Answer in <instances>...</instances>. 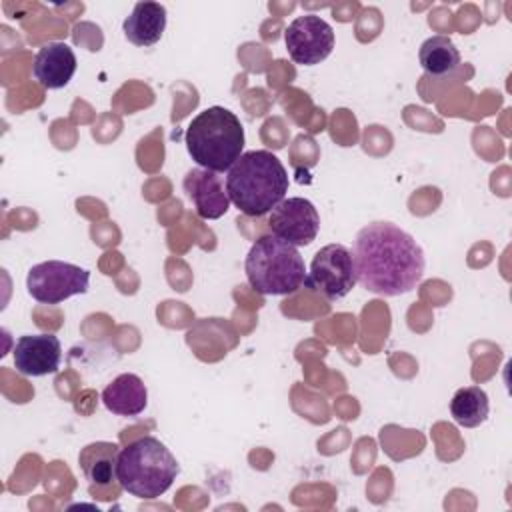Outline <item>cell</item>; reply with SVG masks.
Returning <instances> with one entry per match:
<instances>
[{"label":"cell","mask_w":512,"mask_h":512,"mask_svg":"<svg viewBox=\"0 0 512 512\" xmlns=\"http://www.w3.org/2000/svg\"><path fill=\"white\" fill-rule=\"evenodd\" d=\"M356 282L380 296L406 294L422 280L424 252L420 244L392 222L364 226L352 246Z\"/></svg>","instance_id":"1"},{"label":"cell","mask_w":512,"mask_h":512,"mask_svg":"<svg viewBox=\"0 0 512 512\" xmlns=\"http://www.w3.org/2000/svg\"><path fill=\"white\" fill-rule=\"evenodd\" d=\"M186 150L204 170L228 172L242 156L244 126L240 118L224 106L202 110L186 128Z\"/></svg>","instance_id":"3"},{"label":"cell","mask_w":512,"mask_h":512,"mask_svg":"<svg viewBox=\"0 0 512 512\" xmlns=\"http://www.w3.org/2000/svg\"><path fill=\"white\" fill-rule=\"evenodd\" d=\"M418 60L426 74L446 76V74H452L460 66V52L448 36L436 34L422 42Z\"/></svg>","instance_id":"16"},{"label":"cell","mask_w":512,"mask_h":512,"mask_svg":"<svg viewBox=\"0 0 512 512\" xmlns=\"http://www.w3.org/2000/svg\"><path fill=\"white\" fill-rule=\"evenodd\" d=\"M102 402L116 416H138L148 404V390L140 376L126 372L104 388Z\"/></svg>","instance_id":"13"},{"label":"cell","mask_w":512,"mask_h":512,"mask_svg":"<svg viewBox=\"0 0 512 512\" xmlns=\"http://www.w3.org/2000/svg\"><path fill=\"white\" fill-rule=\"evenodd\" d=\"M118 444L114 442H92L84 446L78 454V464L88 482L98 486H108L116 480V462H118Z\"/></svg>","instance_id":"15"},{"label":"cell","mask_w":512,"mask_h":512,"mask_svg":"<svg viewBox=\"0 0 512 512\" xmlns=\"http://www.w3.org/2000/svg\"><path fill=\"white\" fill-rule=\"evenodd\" d=\"M62 346L54 334H26L16 340L14 366L22 376H46L58 372Z\"/></svg>","instance_id":"10"},{"label":"cell","mask_w":512,"mask_h":512,"mask_svg":"<svg viewBox=\"0 0 512 512\" xmlns=\"http://www.w3.org/2000/svg\"><path fill=\"white\" fill-rule=\"evenodd\" d=\"M90 272L70 262L48 260L34 264L26 276L28 294L42 304H60L88 290Z\"/></svg>","instance_id":"7"},{"label":"cell","mask_w":512,"mask_h":512,"mask_svg":"<svg viewBox=\"0 0 512 512\" xmlns=\"http://www.w3.org/2000/svg\"><path fill=\"white\" fill-rule=\"evenodd\" d=\"M244 272L248 284L264 296L294 294L306 280V266L298 248L274 234H264L250 246Z\"/></svg>","instance_id":"5"},{"label":"cell","mask_w":512,"mask_h":512,"mask_svg":"<svg viewBox=\"0 0 512 512\" xmlns=\"http://www.w3.org/2000/svg\"><path fill=\"white\" fill-rule=\"evenodd\" d=\"M230 202L246 216H264L288 192V172L270 150H250L232 164L226 176Z\"/></svg>","instance_id":"2"},{"label":"cell","mask_w":512,"mask_h":512,"mask_svg":"<svg viewBox=\"0 0 512 512\" xmlns=\"http://www.w3.org/2000/svg\"><path fill=\"white\" fill-rule=\"evenodd\" d=\"M268 228L292 246H308L318 236L320 216L310 200L284 198L268 212Z\"/></svg>","instance_id":"9"},{"label":"cell","mask_w":512,"mask_h":512,"mask_svg":"<svg viewBox=\"0 0 512 512\" xmlns=\"http://www.w3.org/2000/svg\"><path fill=\"white\" fill-rule=\"evenodd\" d=\"M356 284V272L352 262V252L344 244H326L322 246L306 272L304 286L326 298L338 300L344 298Z\"/></svg>","instance_id":"6"},{"label":"cell","mask_w":512,"mask_h":512,"mask_svg":"<svg viewBox=\"0 0 512 512\" xmlns=\"http://www.w3.org/2000/svg\"><path fill=\"white\" fill-rule=\"evenodd\" d=\"M490 412L488 394L480 386H464L450 400V414L464 428L480 426Z\"/></svg>","instance_id":"17"},{"label":"cell","mask_w":512,"mask_h":512,"mask_svg":"<svg viewBox=\"0 0 512 512\" xmlns=\"http://www.w3.org/2000/svg\"><path fill=\"white\" fill-rule=\"evenodd\" d=\"M76 54L64 42L44 44L32 62V74L36 82L46 90L64 88L76 72Z\"/></svg>","instance_id":"12"},{"label":"cell","mask_w":512,"mask_h":512,"mask_svg":"<svg viewBox=\"0 0 512 512\" xmlns=\"http://www.w3.org/2000/svg\"><path fill=\"white\" fill-rule=\"evenodd\" d=\"M180 472L174 454L154 436L132 440L118 452L116 482L136 498L154 500L162 496Z\"/></svg>","instance_id":"4"},{"label":"cell","mask_w":512,"mask_h":512,"mask_svg":"<svg viewBox=\"0 0 512 512\" xmlns=\"http://www.w3.org/2000/svg\"><path fill=\"white\" fill-rule=\"evenodd\" d=\"M184 190L192 200L196 214L204 220H216L230 208V196L218 172L204 168L190 170L184 176Z\"/></svg>","instance_id":"11"},{"label":"cell","mask_w":512,"mask_h":512,"mask_svg":"<svg viewBox=\"0 0 512 512\" xmlns=\"http://www.w3.org/2000/svg\"><path fill=\"white\" fill-rule=\"evenodd\" d=\"M284 44L296 64L314 66L330 56L334 48V30L324 18L304 14L288 24Z\"/></svg>","instance_id":"8"},{"label":"cell","mask_w":512,"mask_h":512,"mask_svg":"<svg viewBox=\"0 0 512 512\" xmlns=\"http://www.w3.org/2000/svg\"><path fill=\"white\" fill-rule=\"evenodd\" d=\"M122 30L134 46H152L166 30V8L158 2H138L124 20Z\"/></svg>","instance_id":"14"}]
</instances>
